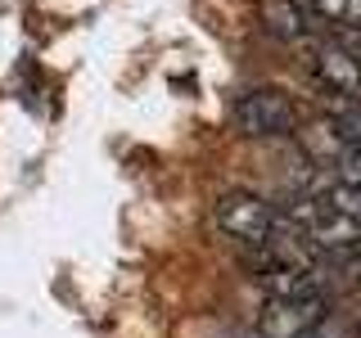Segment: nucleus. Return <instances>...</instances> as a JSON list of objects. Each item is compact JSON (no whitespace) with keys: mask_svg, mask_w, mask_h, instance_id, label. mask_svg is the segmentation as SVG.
<instances>
[{"mask_svg":"<svg viewBox=\"0 0 361 338\" xmlns=\"http://www.w3.org/2000/svg\"><path fill=\"white\" fill-rule=\"evenodd\" d=\"M231 122L244 140H285V135L298 131L302 113L298 104L276 86H257V90H244L240 99L231 104Z\"/></svg>","mask_w":361,"mask_h":338,"instance_id":"1","label":"nucleus"},{"mask_svg":"<svg viewBox=\"0 0 361 338\" xmlns=\"http://www.w3.org/2000/svg\"><path fill=\"white\" fill-rule=\"evenodd\" d=\"M285 221L307 239L316 253H353L361 239V221L334 212L321 194H302L285 208Z\"/></svg>","mask_w":361,"mask_h":338,"instance_id":"2","label":"nucleus"},{"mask_svg":"<svg viewBox=\"0 0 361 338\" xmlns=\"http://www.w3.org/2000/svg\"><path fill=\"white\" fill-rule=\"evenodd\" d=\"M212 221H217V230L226 234V239L240 244V248H257L280 225V217L271 212V203L257 199V194H248V189H231V194H221L217 208H212Z\"/></svg>","mask_w":361,"mask_h":338,"instance_id":"3","label":"nucleus"},{"mask_svg":"<svg viewBox=\"0 0 361 338\" xmlns=\"http://www.w3.org/2000/svg\"><path fill=\"white\" fill-rule=\"evenodd\" d=\"M330 320L321 293H302V298H267L262 315H257V330L262 338H312L321 325Z\"/></svg>","mask_w":361,"mask_h":338,"instance_id":"4","label":"nucleus"},{"mask_svg":"<svg viewBox=\"0 0 361 338\" xmlns=\"http://www.w3.org/2000/svg\"><path fill=\"white\" fill-rule=\"evenodd\" d=\"M307 73H312V82L321 86V90H330V95L348 99V104H357V99H361V54L348 50L343 41H321V45H312Z\"/></svg>","mask_w":361,"mask_h":338,"instance_id":"5","label":"nucleus"},{"mask_svg":"<svg viewBox=\"0 0 361 338\" xmlns=\"http://www.w3.org/2000/svg\"><path fill=\"white\" fill-rule=\"evenodd\" d=\"M257 23H262V32L276 37V41H302L307 27H312L298 0H257Z\"/></svg>","mask_w":361,"mask_h":338,"instance_id":"6","label":"nucleus"},{"mask_svg":"<svg viewBox=\"0 0 361 338\" xmlns=\"http://www.w3.org/2000/svg\"><path fill=\"white\" fill-rule=\"evenodd\" d=\"M307 23H325L338 32H361V0H298Z\"/></svg>","mask_w":361,"mask_h":338,"instance_id":"7","label":"nucleus"},{"mask_svg":"<svg viewBox=\"0 0 361 338\" xmlns=\"http://www.w3.org/2000/svg\"><path fill=\"white\" fill-rule=\"evenodd\" d=\"M321 199L330 203L334 212H343V217H357V221H361V185H353V180L338 176L330 189H321Z\"/></svg>","mask_w":361,"mask_h":338,"instance_id":"8","label":"nucleus"},{"mask_svg":"<svg viewBox=\"0 0 361 338\" xmlns=\"http://www.w3.org/2000/svg\"><path fill=\"white\" fill-rule=\"evenodd\" d=\"M338 176L353 180V185H361V144H357V149H343V154H338Z\"/></svg>","mask_w":361,"mask_h":338,"instance_id":"9","label":"nucleus"},{"mask_svg":"<svg viewBox=\"0 0 361 338\" xmlns=\"http://www.w3.org/2000/svg\"><path fill=\"white\" fill-rule=\"evenodd\" d=\"M353 257H361V239H357V248H353Z\"/></svg>","mask_w":361,"mask_h":338,"instance_id":"10","label":"nucleus"},{"mask_svg":"<svg viewBox=\"0 0 361 338\" xmlns=\"http://www.w3.org/2000/svg\"><path fill=\"white\" fill-rule=\"evenodd\" d=\"M357 338H361V334H357Z\"/></svg>","mask_w":361,"mask_h":338,"instance_id":"11","label":"nucleus"}]
</instances>
